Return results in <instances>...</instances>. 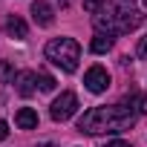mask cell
Returning <instances> with one entry per match:
<instances>
[{
	"label": "cell",
	"instance_id": "5bb4252c",
	"mask_svg": "<svg viewBox=\"0 0 147 147\" xmlns=\"http://www.w3.org/2000/svg\"><path fill=\"white\" fill-rule=\"evenodd\" d=\"M40 90H43V92H52V90H55V78L46 75V72L40 75Z\"/></svg>",
	"mask_w": 147,
	"mask_h": 147
},
{
	"label": "cell",
	"instance_id": "52a82bcc",
	"mask_svg": "<svg viewBox=\"0 0 147 147\" xmlns=\"http://www.w3.org/2000/svg\"><path fill=\"white\" fill-rule=\"evenodd\" d=\"M127 113H133V115H144L147 113V95H141V92H130V95H124V104H121Z\"/></svg>",
	"mask_w": 147,
	"mask_h": 147
},
{
	"label": "cell",
	"instance_id": "5b68a950",
	"mask_svg": "<svg viewBox=\"0 0 147 147\" xmlns=\"http://www.w3.org/2000/svg\"><path fill=\"white\" fill-rule=\"evenodd\" d=\"M84 84H87V90H90V92H95V95H98V92H104V90L110 87V72H107L104 66H98V63H95V66H90V69H87Z\"/></svg>",
	"mask_w": 147,
	"mask_h": 147
},
{
	"label": "cell",
	"instance_id": "30bf717a",
	"mask_svg": "<svg viewBox=\"0 0 147 147\" xmlns=\"http://www.w3.org/2000/svg\"><path fill=\"white\" fill-rule=\"evenodd\" d=\"M6 32H9V38H18V40H23V38H26V23H23L18 15H12V18L6 20Z\"/></svg>",
	"mask_w": 147,
	"mask_h": 147
},
{
	"label": "cell",
	"instance_id": "9a60e30c",
	"mask_svg": "<svg viewBox=\"0 0 147 147\" xmlns=\"http://www.w3.org/2000/svg\"><path fill=\"white\" fill-rule=\"evenodd\" d=\"M138 58H147V35L138 40Z\"/></svg>",
	"mask_w": 147,
	"mask_h": 147
},
{
	"label": "cell",
	"instance_id": "7c38bea8",
	"mask_svg": "<svg viewBox=\"0 0 147 147\" xmlns=\"http://www.w3.org/2000/svg\"><path fill=\"white\" fill-rule=\"evenodd\" d=\"M0 81H3V84L15 81V66H12L9 61H0Z\"/></svg>",
	"mask_w": 147,
	"mask_h": 147
},
{
	"label": "cell",
	"instance_id": "277c9868",
	"mask_svg": "<svg viewBox=\"0 0 147 147\" xmlns=\"http://www.w3.org/2000/svg\"><path fill=\"white\" fill-rule=\"evenodd\" d=\"M75 110H78V95H75V92H61V95L52 101L49 115H52L55 121H66V118L75 115Z\"/></svg>",
	"mask_w": 147,
	"mask_h": 147
},
{
	"label": "cell",
	"instance_id": "9c48e42d",
	"mask_svg": "<svg viewBox=\"0 0 147 147\" xmlns=\"http://www.w3.org/2000/svg\"><path fill=\"white\" fill-rule=\"evenodd\" d=\"M35 81H38L35 72H20V75H18V92H20L23 98H29V95L35 92Z\"/></svg>",
	"mask_w": 147,
	"mask_h": 147
},
{
	"label": "cell",
	"instance_id": "d6986e66",
	"mask_svg": "<svg viewBox=\"0 0 147 147\" xmlns=\"http://www.w3.org/2000/svg\"><path fill=\"white\" fill-rule=\"evenodd\" d=\"M61 3H66V0H61Z\"/></svg>",
	"mask_w": 147,
	"mask_h": 147
},
{
	"label": "cell",
	"instance_id": "6da1fadb",
	"mask_svg": "<svg viewBox=\"0 0 147 147\" xmlns=\"http://www.w3.org/2000/svg\"><path fill=\"white\" fill-rule=\"evenodd\" d=\"M136 121L133 113H127L121 104L118 107H92L78 118V130L90 133V136H101V133H121L130 130Z\"/></svg>",
	"mask_w": 147,
	"mask_h": 147
},
{
	"label": "cell",
	"instance_id": "e0dca14e",
	"mask_svg": "<svg viewBox=\"0 0 147 147\" xmlns=\"http://www.w3.org/2000/svg\"><path fill=\"white\" fill-rule=\"evenodd\" d=\"M107 147H130V141H121V138H115V141H110Z\"/></svg>",
	"mask_w": 147,
	"mask_h": 147
},
{
	"label": "cell",
	"instance_id": "7a4b0ae2",
	"mask_svg": "<svg viewBox=\"0 0 147 147\" xmlns=\"http://www.w3.org/2000/svg\"><path fill=\"white\" fill-rule=\"evenodd\" d=\"M46 61H52L55 66H61L63 72H75L78 61H81V46L72 38H55L46 43Z\"/></svg>",
	"mask_w": 147,
	"mask_h": 147
},
{
	"label": "cell",
	"instance_id": "ffe728a7",
	"mask_svg": "<svg viewBox=\"0 0 147 147\" xmlns=\"http://www.w3.org/2000/svg\"><path fill=\"white\" fill-rule=\"evenodd\" d=\"M144 6H147V0H144Z\"/></svg>",
	"mask_w": 147,
	"mask_h": 147
},
{
	"label": "cell",
	"instance_id": "2e32d148",
	"mask_svg": "<svg viewBox=\"0 0 147 147\" xmlns=\"http://www.w3.org/2000/svg\"><path fill=\"white\" fill-rule=\"evenodd\" d=\"M6 136H9V124H6V121H0V141H3Z\"/></svg>",
	"mask_w": 147,
	"mask_h": 147
},
{
	"label": "cell",
	"instance_id": "8fae6325",
	"mask_svg": "<svg viewBox=\"0 0 147 147\" xmlns=\"http://www.w3.org/2000/svg\"><path fill=\"white\" fill-rule=\"evenodd\" d=\"M90 49H92L95 55H104V52L113 49V38H110V35H95L92 43H90Z\"/></svg>",
	"mask_w": 147,
	"mask_h": 147
},
{
	"label": "cell",
	"instance_id": "8992f818",
	"mask_svg": "<svg viewBox=\"0 0 147 147\" xmlns=\"http://www.w3.org/2000/svg\"><path fill=\"white\" fill-rule=\"evenodd\" d=\"M32 18H35L38 26H52V20H55L52 6L46 3V0H35V3H32Z\"/></svg>",
	"mask_w": 147,
	"mask_h": 147
},
{
	"label": "cell",
	"instance_id": "4fadbf2b",
	"mask_svg": "<svg viewBox=\"0 0 147 147\" xmlns=\"http://www.w3.org/2000/svg\"><path fill=\"white\" fill-rule=\"evenodd\" d=\"M104 9V0H84V12L87 15H98Z\"/></svg>",
	"mask_w": 147,
	"mask_h": 147
},
{
	"label": "cell",
	"instance_id": "ba28073f",
	"mask_svg": "<svg viewBox=\"0 0 147 147\" xmlns=\"http://www.w3.org/2000/svg\"><path fill=\"white\" fill-rule=\"evenodd\" d=\"M15 124H18L20 130H35V127H38V113L29 110V107H20L18 115H15Z\"/></svg>",
	"mask_w": 147,
	"mask_h": 147
},
{
	"label": "cell",
	"instance_id": "3957f363",
	"mask_svg": "<svg viewBox=\"0 0 147 147\" xmlns=\"http://www.w3.org/2000/svg\"><path fill=\"white\" fill-rule=\"evenodd\" d=\"M107 12H110L118 35L121 32H133V29H138L144 23V15L138 9H133V6H107Z\"/></svg>",
	"mask_w": 147,
	"mask_h": 147
},
{
	"label": "cell",
	"instance_id": "ac0fdd59",
	"mask_svg": "<svg viewBox=\"0 0 147 147\" xmlns=\"http://www.w3.org/2000/svg\"><path fill=\"white\" fill-rule=\"evenodd\" d=\"M40 147H55V144H49V141H46V144H40Z\"/></svg>",
	"mask_w": 147,
	"mask_h": 147
}]
</instances>
